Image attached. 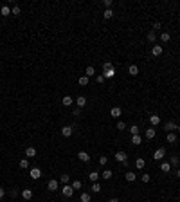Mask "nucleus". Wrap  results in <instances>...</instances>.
<instances>
[{
  "label": "nucleus",
  "instance_id": "1",
  "mask_svg": "<svg viewBox=\"0 0 180 202\" xmlns=\"http://www.w3.org/2000/svg\"><path fill=\"white\" fill-rule=\"evenodd\" d=\"M61 193H63V197H72V195H74V188H72L70 184H63L61 186Z\"/></svg>",
  "mask_w": 180,
  "mask_h": 202
},
{
  "label": "nucleus",
  "instance_id": "2",
  "mask_svg": "<svg viewBox=\"0 0 180 202\" xmlns=\"http://www.w3.org/2000/svg\"><path fill=\"white\" fill-rule=\"evenodd\" d=\"M164 157H166V150H164V148H157V150H155V153H153V159L162 161Z\"/></svg>",
  "mask_w": 180,
  "mask_h": 202
},
{
  "label": "nucleus",
  "instance_id": "3",
  "mask_svg": "<svg viewBox=\"0 0 180 202\" xmlns=\"http://www.w3.org/2000/svg\"><path fill=\"white\" fill-rule=\"evenodd\" d=\"M29 175H31V179H34V180H38L40 177H42V170H40V168H31V171H29Z\"/></svg>",
  "mask_w": 180,
  "mask_h": 202
},
{
  "label": "nucleus",
  "instance_id": "4",
  "mask_svg": "<svg viewBox=\"0 0 180 202\" xmlns=\"http://www.w3.org/2000/svg\"><path fill=\"white\" fill-rule=\"evenodd\" d=\"M58 188H59V182H58L56 179H51L49 184H47V190H49V191H56Z\"/></svg>",
  "mask_w": 180,
  "mask_h": 202
},
{
  "label": "nucleus",
  "instance_id": "5",
  "mask_svg": "<svg viewBox=\"0 0 180 202\" xmlns=\"http://www.w3.org/2000/svg\"><path fill=\"white\" fill-rule=\"evenodd\" d=\"M72 134H74V128H72V126H69V125L61 128V136H63V137H70Z\"/></svg>",
  "mask_w": 180,
  "mask_h": 202
},
{
  "label": "nucleus",
  "instance_id": "6",
  "mask_svg": "<svg viewBox=\"0 0 180 202\" xmlns=\"http://www.w3.org/2000/svg\"><path fill=\"white\" fill-rule=\"evenodd\" d=\"M121 114H123L121 106H114V108L110 110V116H112V117H115V119H119V117H121Z\"/></svg>",
  "mask_w": 180,
  "mask_h": 202
},
{
  "label": "nucleus",
  "instance_id": "7",
  "mask_svg": "<svg viewBox=\"0 0 180 202\" xmlns=\"http://www.w3.org/2000/svg\"><path fill=\"white\" fill-rule=\"evenodd\" d=\"M115 159H117V163H126V152H123V150L115 152Z\"/></svg>",
  "mask_w": 180,
  "mask_h": 202
},
{
  "label": "nucleus",
  "instance_id": "8",
  "mask_svg": "<svg viewBox=\"0 0 180 202\" xmlns=\"http://www.w3.org/2000/svg\"><path fill=\"white\" fill-rule=\"evenodd\" d=\"M150 123H151L153 128H155V126L160 123V116H157V114H151V116H150Z\"/></svg>",
  "mask_w": 180,
  "mask_h": 202
},
{
  "label": "nucleus",
  "instance_id": "9",
  "mask_svg": "<svg viewBox=\"0 0 180 202\" xmlns=\"http://www.w3.org/2000/svg\"><path fill=\"white\" fill-rule=\"evenodd\" d=\"M155 136H157V132H155V128H153V126H151V128H148V130H146V134H144V137L146 139H155Z\"/></svg>",
  "mask_w": 180,
  "mask_h": 202
},
{
  "label": "nucleus",
  "instance_id": "10",
  "mask_svg": "<svg viewBox=\"0 0 180 202\" xmlns=\"http://www.w3.org/2000/svg\"><path fill=\"white\" fill-rule=\"evenodd\" d=\"M78 159L81 161V163H88V161H90V155H88L86 152H79V153H78Z\"/></svg>",
  "mask_w": 180,
  "mask_h": 202
},
{
  "label": "nucleus",
  "instance_id": "11",
  "mask_svg": "<svg viewBox=\"0 0 180 202\" xmlns=\"http://www.w3.org/2000/svg\"><path fill=\"white\" fill-rule=\"evenodd\" d=\"M76 105L79 106V108H83V106L86 105V98H85V96H78V98H76Z\"/></svg>",
  "mask_w": 180,
  "mask_h": 202
},
{
  "label": "nucleus",
  "instance_id": "12",
  "mask_svg": "<svg viewBox=\"0 0 180 202\" xmlns=\"http://www.w3.org/2000/svg\"><path fill=\"white\" fill-rule=\"evenodd\" d=\"M151 54H153V56H160V54H162V45H153Z\"/></svg>",
  "mask_w": 180,
  "mask_h": 202
},
{
  "label": "nucleus",
  "instance_id": "13",
  "mask_svg": "<svg viewBox=\"0 0 180 202\" xmlns=\"http://www.w3.org/2000/svg\"><path fill=\"white\" fill-rule=\"evenodd\" d=\"M94 74H96V69H94L92 65H88V67L85 69V76H86V78H92Z\"/></svg>",
  "mask_w": 180,
  "mask_h": 202
},
{
  "label": "nucleus",
  "instance_id": "14",
  "mask_svg": "<svg viewBox=\"0 0 180 202\" xmlns=\"http://www.w3.org/2000/svg\"><path fill=\"white\" fill-rule=\"evenodd\" d=\"M0 15H2V16H9L11 15V7H9V5H2V7H0Z\"/></svg>",
  "mask_w": 180,
  "mask_h": 202
},
{
  "label": "nucleus",
  "instance_id": "15",
  "mask_svg": "<svg viewBox=\"0 0 180 202\" xmlns=\"http://www.w3.org/2000/svg\"><path fill=\"white\" fill-rule=\"evenodd\" d=\"M36 153H38V152H36L34 146H29L27 150H25V155H27V157H36Z\"/></svg>",
  "mask_w": 180,
  "mask_h": 202
},
{
  "label": "nucleus",
  "instance_id": "16",
  "mask_svg": "<svg viewBox=\"0 0 180 202\" xmlns=\"http://www.w3.org/2000/svg\"><path fill=\"white\" fill-rule=\"evenodd\" d=\"M99 177H101V175H99V171H90V173H88V179L92 180V182H97Z\"/></svg>",
  "mask_w": 180,
  "mask_h": 202
},
{
  "label": "nucleus",
  "instance_id": "17",
  "mask_svg": "<svg viewBox=\"0 0 180 202\" xmlns=\"http://www.w3.org/2000/svg\"><path fill=\"white\" fill-rule=\"evenodd\" d=\"M128 74H130V76H137V74H139V67L137 65H130L128 67Z\"/></svg>",
  "mask_w": 180,
  "mask_h": 202
},
{
  "label": "nucleus",
  "instance_id": "18",
  "mask_svg": "<svg viewBox=\"0 0 180 202\" xmlns=\"http://www.w3.org/2000/svg\"><path fill=\"white\" fill-rule=\"evenodd\" d=\"M61 103H63V106H70L72 103H74V99H72L70 96H63V99H61Z\"/></svg>",
  "mask_w": 180,
  "mask_h": 202
},
{
  "label": "nucleus",
  "instance_id": "19",
  "mask_svg": "<svg viewBox=\"0 0 180 202\" xmlns=\"http://www.w3.org/2000/svg\"><path fill=\"white\" fill-rule=\"evenodd\" d=\"M126 177V180H128V182H135V179H137V173H133V171H128L124 175Z\"/></svg>",
  "mask_w": 180,
  "mask_h": 202
},
{
  "label": "nucleus",
  "instance_id": "20",
  "mask_svg": "<svg viewBox=\"0 0 180 202\" xmlns=\"http://www.w3.org/2000/svg\"><path fill=\"white\" fill-rule=\"evenodd\" d=\"M103 76H104V79H108V78H114V76H115V69L112 67L110 70H104V72H103Z\"/></svg>",
  "mask_w": 180,
  "mask_h": 202
},
{
  "label": "nucleus",
  "instance_id": "21",
  "mask_svg": "<svg viewBox=\"0 0 180 202\" xmlns=\"http://www.w3.org/2000/svg\"><path fill=\"white\" fill-rule=\"evenodd\" d=\"M169 170H171V164L169 163H160V171H164V173H169Z\"/></svg>",
  "mask_w": 180,
  "mask_h": 202
},
{
  "label": "nucleus",
  "instance_id": "22",
  "mask_svg": "<svg viewBox=\"0 0 180 202\" xmlns=\"http://www.w3.org/2000/svg\"><path fill=\"white\" fill-rule=\"evenodd\" d=\"M22 197H24L25 200H31V199H32V190H29V188H27V190H24V191H22Z\"/></svg>",
  "mask_w": 180,
  "mask_h": 202
},
{
  "label": "nucleus",
  "instance_id": "23",
  "mask_svg": "<svg viewBox=\"0 0 180 202\" xmlns=\"http://www.w3.org/2000/svg\"><path fill=\"white\" fill-rule=\"evenodd\" d=\"M175 128H177V125L173 123V121H168V123L164 125V130H168V132H173Z\"/></svg>",
  "mask_w": 180,
  "mask_h": 202
},
{
  "label": "nucleus",
  "instance_id": "24",
  "mask_svg": "<svg viewBox=\"0 0 180 202\" xmlns=\"http://www.w3.org/2000/svg\"><path fill=\"white\" fill-rule=\"evenodd\" d=\"M146 40H148L150 43H153V42H155V40H157V35H155V31H150L148 35H146Z\"/></svg>",
  "mask_w": 180,
  "mask_h": 202
},
{
  "label": "nucleus",
  "instance_id": "25",
  "mask_svg": "<svg viewBox=\"0 0 180 202\" xmlns=\"http://www.w3.org/2000/svg\"><path fill=\"white\" fill-rule=\"evenodd\" d=\"M169 40H171V35H169V33H160V42L168 43Z\"/></svg>",
  "mask_w": 180,
  "mask_h": 202
},
{
  "label": "nucleus",
  "instance_id": "26",
  "mask_svg": "<svg viewBox=\"0 0 180 202\" xmlns=\"http://www.w3.org/2000/svg\"><path fill=\"white\" fill-rule=\"evenodd\" d=\"M141 143H142V137H141V136H131V144L139 146Z\"/></svg>",
  "mask_w": 180,
  "mask_h": 202
},
{
  "label": "nucleus",
  "instance_id": "27",
  "mask_svg": "<svg viewBox=\"0 0 180 202\" xmlns=\"http://www.w3.org/2000/svg\"><path fill=\"white\" fill-rule=\"evenodd\" d=\"M88 81H90V78H86V76H81V78L78 79V83L81 85V87H86V85H88Z\"/></svg>",
  "mask_w": 180,
  "mask_h": 202
},
{
  "label": "nucleus",
  "instance_id": "28",
  "mask_svg": "<svg viewBox=\"0 0 180 202\" xmlns=\"http://www.w3.org/2000/svg\"><path fill=\"white\" fill-rule=\"evenodd\" d=\"M144 164H146V161H144V159H135V168H137V170H142Z\"/></svg>",
  "mask_w": 180,
  "mask_h": 202
},
{
  "label": "nucleus",
  "instance_id": "29",
  "mask_svg": "<svg viewBox=\"0 0 180 202\" xmlns=\"http://www.w3.org/2000/svg\"><path fill=\"white\" fill-rule=\"evenodd\" d=\"M112 175H114V171H112V170H104V171L101 173V177H103L104 180H108V179H112Z\"/></svg>",
  "mask_w": 180,
  "mask_h": 202
},
{
  "label": "nucleus",
  "instance_id": "30",
  "mask_svg": "<svg viewBox=\"0 0 180 202\" xmlns=\"http://www.w3.org/2000/svg\"><path fill=\"white\" fill-rule=\"evenodd\" d=\"M72 188H74V190H81V186H83V182L79 179H76V180H72V184H70Z\"/></svg>",
  "mask_w": 180,
  "mask_h": 202
},
{
  "label": "nucleus",
  "instance_id": "31",
  "mask_svg": "<svg viewBox=\"0 0 180 202\" xmlns=\"http://www.w3.org/2000/svg\"><path fill=\"white\" fill-rule=\"evenodd\" d=\"M18 166L22 168V170H27V168H29V161H27V159H22V161L18 163Z\"/></svg>",
  "mask_w": 180,
  "mask_h": 202
},
{
  "label": "nucleus",
  "instance_id": "32",
  "mask_svg": "<svg viewBox=\"0 0 180 202\" xmlns=\"http://www.w3.org/2000/svg\"><path fill=\"white\" fill-rule=\"evenodd\" d=\"M169 164H171V166H178V164H180V159H178L177 155H171V159H169Z\"/></svg>",
  "mask_w": 180,
  "mask_h": 202
},
{
  "label": "nucleus",
  "instance_id": "33",
  "mask_svg": "<svg viewBox=\"0 0 180 202\" xmlns=\"http://www.w3.org/2000/svg\"><path fill=\"white\" fill-rule=\"evenodd\" d=\"M139 132H141V130H139L137 125H131L130 126V134H131V136H139Z\"/></svg>",
  "mask_w": 180,
  "mask_h": 202
},
{
  "label": "nucleus",
  "instance_id": "34",
  "mask_svg": "<svg viewBox=\"0 0 180 202\" xmlns=\"http://www.w3.org/2000/svg\"><path fill=\"white\" fill-rule=\"evenodd\" d=\"M103 16H104V20H110L112 16H114V11H112V9H104V13H103Z\"/></svg>",
  "mask_w": 180,
  "mask_h": 202
},
{
  "label": "nucleus",
  "instance_id": "35",
  "mask_svg": "<svg viewBox=\"0 0 180 202\" xmlns=\"http://www.w3.org/2000/svg\"><path fill=\"white\" fill-rule=\"evenodd\" d=\"M168 143H177V134H173V132L168 134Z\"/></svg>",
  "mask_w": 180,
  "mask_h": 202
},
{
  "label": "nucleus",
  "instance_id": "36",
  "mask_svg": "<svg viewBox=\"0 0 180 202\" xmlns=\"http://www.w3.org/2000/svg\"><path fill=\"white\" fill-rule=\"evenodd\" d=\"M92 191L99 193V191H101V184H99V182H92Z\"/></svg>",
  "mask_w": 180,
  "mask_h": 202
},
{
  "label": "nucleus",
  "instance_id": "37",
  "mask_svg": "<svg viewBox=\"0 0 180 202\" xmlns=\"http://www.w3.org/2000/svg\"><path fill=\"white\" fill-rule=\"evenodd\" d=\"M79 200H81V202H90V193H81Z\"/></svg>",
  "mask_w": 180,
  "mask_h": 202
},
{
  "label": "nucleus",
  "instance_id": "38",
  "mask_svg": "<svg viewBox=\"0 0 180 202\" xmlns=\"http://www.w3.org/2000/svg\"><path fill=\"white\" fill-rule=\"evenodd\" d=\"M20 13H22V9H20L18 5H13V7H11V15H16V16H18Z\"/></svg>",
  "mask_w": 180,
  "mask_h": 202
},
{
  "label": "nucleus",
  "instance_id": "39",
  "mask_svg": "<svg viewBox=\"0 0 180 202\" xmlns=\"http://www.w3.org/2000/svg\"><path fill=\"white\" fill-rule=\"evenodd\" d=\"M69 180H70L69 173H61V184H69Z\"/></svg>",
  "mask_w": 180,
  "mask_h": 202
},
{
  "label": "nucleus",
  "instance_id": "40",
  "mask_svg": "<svg viewBox=\"0 0 180 202\" xmlns=\"http://www.w3.org/2000/svg\"><path fill=\"white\" fill-rule=\"evenodd\" d=\"M124 128H126V123H124V121H117V130L121 132V130H124Z\"/></svg>",
  "mask_w": 180,
  "mask_h": 202
},
{
  "label": "nucleus",
  "instance_id": "41",
  "mask_svg": "<svg viewBox=\"0 0 180 202\" xmlns=\"http://www.w3.org/2000/svg\"><path fill=\"white\" fill-rule=\"evenodd\" d=\"M141 179H142V182H150V180H151V175H150V173H142Z\"/></svg>",
  "mask_w": 180,
  "mask_h": 202
},
{
  "label": "nucleus",
  "instance_id": "42",
  "mask_svg": "<svg viewBox=\"0 0 180 202\" xmlns=\"http://www.w3.org/2000/svg\"><path fill=\"white\" fill-rule=\"evenodd\" d=\"M112 67H114V65H112L110 62H104V63H103V72H104V70H110Z\"/></svg>",
  "mask_w": 180,
  "mask_h": 202
},
{
  "label": "nucleus",
  "instance_id": "43",
  "mask_svg": "<svg viewBox=\"0 0 180 202\" xmlns=\"http://www.w3.org/2000/svg\"><path fill=\"white\" fill-rule=\"evenodd\" d=\"M106 163H108V159H106V155L99 157V164H101V166H106Z\"/></svg>",
  "mask_w": 180,
  "mask_h": 202
},
{
  "label": "nucleus",
  "instance_id": "44",
  "mask_svg": "<svg viewBox=\"0 0 180 202\" xmlns=\"http://www.w3.org/2000/svg\"><path fill=\"white\" fill-rule=\"evenodd\" d=\"M103 5H104L106 9H112V0H104V2H103Z\"/></svg>",
  "mask_w": 180,
  "mask_h": 202
},
{
  "label": "nucleus",
  "instance_id": "45",
  "mask_svg": "<svg viewBox=\"0 0 180 202\" xmlns=\"http://www.w3.org/2000/svg\"><path fill=\"white\" fill-rule=\"evenodd\" d=\"M72 116L79 117V116H81V108H79V106H78V108H74V112H72Z\"/></svg>",
  "mask_w": 180,
  "mask_h": 202
},
{
  "label": "nucleus",
  "instance_id": "46",
  "mask_svg": "<svg viewBox=\"0 0 180 202\" xmlns=\"http://www.w3.org/2000/svg\"><path fill=\"white\" fill-rule=\"evenodd\" d=\"M160 27H162L160 22H155V24H153V31H157V29H160Z\"/></svg>",
  "mask_w": 180,
  "mask_h": 202
},
{
  "label": "nucleus",
  "instance_id": "47",
  "mask_svg": "<svg viewBox=\"0 0 180 202\" xmlns=\"http://www.w3.org/2000/svg\"><path fill=\"white\" fill-rule=\"evenodd\" d=\"M4 197H5V190H4V188H2V186H0V200H2Z\"/></svg>",
  "mask_w": 180,
  "mask_h": 202
},
{
  "label": "nucleus",
  "instance_id": "48",
  "mask_svg": "<svg viewBox=\"0 0 180 202\" xmlns=\"http://www.w3.org/2000/svg\"><path fill=\"white\" fill-rule=\"evenodd\" d=\"M97 83H104V76H103V74H99V76H97Z\"/></svg>",
  "mask_w": 180,
  "mask_h": 202
},
{
  "label": "nucleus",
  "instance_id": "49",
  "mask_svg": "<svg viewBox=\"0 0 180 202\" xmlns=\"http://www.w3.org/2000/svg\"><path fill=\"white\" fill-rule=\"evenodd\" d=\"M108 202H119V199H115V197H114V199H110Z\"/></svg>",
  "mask_w": 180,
  "mask_h": 202
},
{
  "label": "nucleus",
  "instance_id": "50",
  "mask_svg": "<svg viewBox=\"0 0 180 202\" xmlns=\"http://www.w3.org/2000/svg\"><path fill=\"white\" fill-rule=\"evenodd\" d=\"M177 177L180 179V168H178V170H177Z\"/></svg>",
  "mask_w": 180,
  "mask_h": 202
},
{
  "label": "nucleus",
  "instance_id": "51",
  "mask_svg": "<svg viewBox=\"0 0 180 202\" xmlns=\"http://www.w3.org/2000/svg\"><path fill=\"white\" fill-rule=\"evenodd\" d=\"M175 130H178V132H180V125H177V128H175Z\"/></svg>",
  "mask_w": 180,
  "mask_h": 202
}]
</instances>
